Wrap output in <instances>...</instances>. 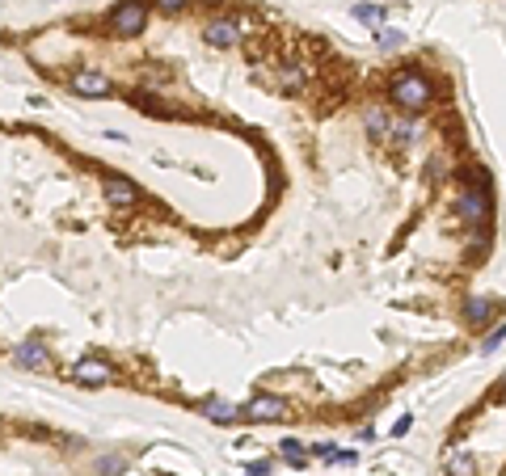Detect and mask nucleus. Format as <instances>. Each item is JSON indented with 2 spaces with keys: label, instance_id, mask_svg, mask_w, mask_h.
I'll list each match as a JSON object with an SVG mask.
<instances>
[{
  "label": "nucleus",
  "instance_id": "1",
  "mask_svg": "<svg viewBox=\"0 0 506 476\" xmlns=\"http://www.w3.org/2000/svg\"><path fill=\"white\" fill-rule=\"evenodd\" d=\"M388 97H393L405 114H422V110L435 101V84H431V76H426L422 67H401V72L393 76V84H388Z\"/></svg>",
  "mask_w": 506,
  "mask_h": 476
},
{
  "label": "nucleus",
  "instance_id": "2",
  "mask_svg": "<svg viewBox=\"0 0 506 476\" xmlns=\"http://www.w3.org/2000/svg\"><path fill=\"white\" fill-rule=\"evenodd\" d=\"M144 25H148V4L144 0H122L110 13V34L114 38H135V34H144Z\"/></svg>",
  "mask_w": 506,
  "mask_h": 476
},
{
  "label": "nucleus",
  "instance_id": "3",
  "mask_svg": "<svg viewBox=\"0 0 506 476\" xmlns=\"http://www.w3.org/2000/svg\"><path fill=\"white\" fill-rule=\"evenodd\" d=\"M456 215H460L464 224H486V219H490V194H486L481 186H464V190L456 194Z\"/></svg>",
  "mask_w": 506,
  "mask_h": 476
},
{
  "label": "nucleus",
  "instance_id": "4",
  "mask_svg": "<svg viewBox=\"0 0 506 476\" xmlns=\"http://www.w3.org/2000/svg\"><path fill=\"white\" fill-rule=\"evenodd\" d=\"M68 84H72V93H80V97H110V93H114V80H110L101 67H80V72L68 76Z\"/></svg>",
  "mask_w": 506,
  "mask_h": 476
},
{
  "label": "nucleus",
  "instance_id": "5",
  "mask_svg": "<svg viewBox=\"0 0 506 476\" xmlns=\"http://www.w3.org/2000/svg\"><path fill=\"white\" fill-rule=\"evenodd\" d=\"M101 194H106V202H110V207H118V211L139 207V186H135V181H127V177H118V173H110V177L101 181Z\"/></svg>",
  "mask_w": 506,
  "mask_h": 476
},
{
  "label": "nucleus",
  "instance_id": "6",
  "mask_svg": "<svg viewBox=\"0 0 506 476\" xmlns=\"http://www.w3.org/2000/svg\"><path fill=\"white\" fill-rule=\"evenodd\" d=\"M241 418H249V422H283L287 418V401L283 397H253L245 409H241Z\"/></svg>",
  "mask_w": 506,
  "mask_h": 476
},
{
  "label": "nucleus",
  "instance_id": "7",
  "mask_svg": "<svg viewBox=\"0 0 506 476\" xmlns=\"http://www.w3.org/2000/svg\"><path fill=\"white\" fill-rule=\"evenodd\" d=\"M241 34H245V17H215V21H207V30H203V38H207L211 46H232Z\"/></svg>",
  "mask_w": 506,
  "mask_h": 476
},
{
  "label": "nucleus",
  "instance_id": "8",
  "mask_svg": "<svg viewBox=\"0 0 506 476\" xmlns=\"http://www.w3.org/2000/svg\"><path fill=\"white\" fill-rule=\"evenodd\" d=\"M72 380L84 384V388H101V384L114 380V367H110L106 359H80V363L72 367Z\"/></svg>",
  "mask_w": 506,
  "mask_h": 476
},
{
  "label": "nucleus",
  "instance_id": "9",
  "mask_svg": "<svg viewBox=\"0 0 506 476\" xmlns=\"http://www.w3.org/2000/svg\"><path fill=\"white\" fill-rule=\"evenodd\" d=\"M363 127H367V135L376 139V143H384V139H393V131H397V122H393V114L380 105V101H372L367 110H363Z\"/></svg>",
  "mask_w": 506,
  "mask_h": 476
},
{
  "label": "nucleus",
  "instance_id": "10",
  "mask_svg": "<svg viewBox=\"0 0 506 476\" xmlns=\"http://www.w3.org/2000/svg\"><path fill=\"white\" fill-rule=\"evenodd\" d=\"M13 359H17V367H25V371H51V354H46L42 342H21Z\"/></svg>",
  "mask_w": 506,
  "mask_h": 476
},
{
  "label": "nucleus",
  "instance_id": "11",
  "mask_svg": "<svg viewBox=\"0 0 506 476\" xmlns=\"http://www.w3.org/2000/svg\"><path fill=\"white\" fill-rule=\"evenodd\" d=\"M198 413H203L207 422H220V426H232V422L241 418V409H236V405H228V401H203V405H198Z\"/></svg>",
  "mask_w": 506,
  "mask_h": 476
},
{
  "label": "nucleus",
  "instance_id": "12",
  "mask_svg": "<svg viewBox=\"0 0 506 476\" xmlns=\"http://www.w3.org/2000/svg\"><path fill=\"white\" fill-rule=\"evenodd\" d=\"M490 316H494V304H490L486 295H473V300L464 304V321H469V325H486Z\"/></svg>",
  "mask_w": 506,
  "mask_h": 476
},
{
  "label": "nucleus",
  "instance_id": "13",
  "mask_svg": "<svg viewBox=\"0 0 506 476\" xmlns=\"http://www.w3.org/2000/svg\"><path fill=\"white\" fill-rule=\"evenodd\" d=\"M448 476H477L473 456H464V451H452V456H448Z\"/></svg>",
  "mask_w": 506,
  "mask_h": 476
},
{
  "label": "nucleus",
  "instance_id": "14",
  "mask_svg": "<svg viewBox=\"0 0 506 476\" xmlns=\"http://www.w3.org/2000/svg\"><path fill=\"white\" fill-rule=\"evenodd\" d=\"M384 13H388V4H372V0H363V4H355V21H367V25H376V21H384Z\"/></svg>",
  "mask_w": 506,
  "mask_h": 476
},
{
  "label": "nucleus",
  "instance_id": "15",
  "mask_svg": "<svg viewBox=\"0 0 506 476\" xmlns=\"http://www.w3.org/2000/svg\"><path fill=\"white\" fill-rule=\"evenodd\" d=\"M283 460H287L291 468H304V464H308V456H304V447H300L296 439H283Z\"/></svg>",
  "mask_w": 506,
  "mask_h": 476
},
{
  "label": "nucleus",
  "instance_id": "16",
  "mask_svg": "<svg viewBox=\"0 0 506 476\" xmlns=\"http://www.w3.org/2000/svg\"><path fill=\"white\" fill-rule=\"evenodd\" d=\"M376 42H380L384 51H401V46H405V34L388 25V30H380V34H376Z\"/></svg>",
  "mask_w": 506,
  "mask_h": 476
},
{
  "label": "nucleus",
  "instance_id": "17",
  "mask_svg": "<svg viewBox=\"0 0 506 476\" xmlns=\"http://www.w3.org/2000/svg\"><path fill=\"white\" fill-rule=\"evenodd\" d=\"M114 472H127V460H122V456H106V460H97V476H114Z\"/></svg>",
  "mask_w": 506,
  "mask_h": 476
},
{
  "label": "nucleus",
  "instance_id": "18",
  "mask_svg": "<svg viewBox=\"0 0 506 476\" xmlns=\"http://www.w3.org/2000/svg\"><path fill=\"white\" fill-rule=\"evenodd\" d=\"M502 342H506V325H498V329H494V333H490V337L481 342V354H494V350H498Z\"/></svg>",
  "mask_w": 506,
  "mask_h": 476
},
{
  "label": "nucleus",
  "instance_id": "19",
  "mask_svg": "<svg viewBox=\"0 0 506 476\" xmlns=\"http://www.w3.org/2000/svg\"><path fill=\"white\" fill-rule=\"evenodd\" d=\"M156 4H160V8H165V13H182V8H186V4H190V0H156Z\"/></svg>",
  "mask_w": 506,
  "mask_h": 476
},
{
  "label": "nucleus",
  "instance_id": "20",
  "mask_svg": "<svg viewBox=\"0 0 506 476\" xmlns=\"http://www.w3.org/2000/svg\"><path fill=\"white\" fill-rule=\"evenodd\" d=\"M410 426H414V418H401V422H397V426H393V435H397V439H401V435H410Z\"/></svg>",
  "mask_w": 506,
  "mask_h": 476
},
{
  "label": "nucleus",
  "instance_id": "21",
  "mask_svg": "<svg viewBox=\"0 0 506 476\" xmlns=\"http://www.w3.org/2000/svg\"><path fill=\"white\" fill-rule=\"evenodd\" d=\"M498 388H502V392H506V371H502V384H498Z\"/></svg>",
  "mask_w": 506,
  "mask_h": 476
},
{
  "label": "nucleus",
  "instance_id": "22",
  "mask_svg": "<svg viewBox=\"0 0 506 476\" xmlns=\"http://www.w3.org/2000/svg\"><path fill=\"white\" fill-rule=\"evenodd\" d=\"M198 4H220V0H198Z\"/></svg>",
  "mask_w": 506,
  "mask_h": 476
}]
</instances>
